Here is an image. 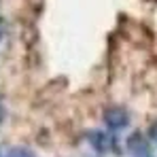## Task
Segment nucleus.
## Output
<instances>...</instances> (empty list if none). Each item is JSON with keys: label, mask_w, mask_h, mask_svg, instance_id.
<instances>
[{"label": "nucleus", "mask_w": 157, "mask_h": 157, "mask_svg": "<svg viewBox=\"0 0 157 157\" xmlns=\"http://www.w3.org/2000/svg\"><path fill=\"white\" fill-rule=\"evenodd\" d=\"M106 123L110 125V128H123L125 123H128V115L123 113V110H110L108 115H106Z\"/></svg>", "instance_id": "f257e3e1"}, {"label": "nucleus", "mask_w": 157, "mask_h": 157, "mask_svg": "<svg viewBox=\"0 0 157 157\" xmlns=\"http://www.w3.org/2000/svg\"><path fill=\"white\" fill-rule=\"evenodd\" d=\"M9 157H32V155H30V153H26L24 149H19V151H13Z\"/></svg>", "instance_id": "f03ea898"}]
</instances>
